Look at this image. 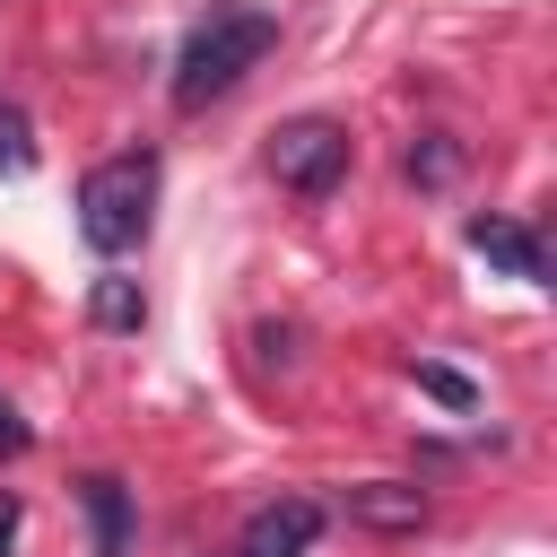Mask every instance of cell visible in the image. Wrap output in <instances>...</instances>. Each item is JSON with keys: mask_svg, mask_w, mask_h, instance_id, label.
<instances>
[{"mask_svg": "<svg viewBox=\"0 0 557 557\" xmlns=\"http://www.w3.org/2000/svg\"><path fill=\"white\" fill-rule=\"evenodd\" d=\"M270 44H278V17H270V9L218 0V9L183 35V52H174V104H183V113H209L226 87H244V70H261Z\"/></svg>", "mask_w": 557, "mask_h": 557, "instance_id": "6da1fadb", "label": "cell"}, {"mask_svg": "<svg viewBox=\"0 0 557 557\" xmlns=\"http://www.w3.org/2000/svg\"><path fill=\"white\" fill-rule=\"evenodd\" d=\"M148 226H157V148H122L78 174V244L87 252L122 261L148 244Z\"/></svg>", "mask_w": 557, "mask_h": 557, "instance_id": "7a4b0ae2", "label": "cell"}, {"mask_svg": "<svg viewBox=\"0 0 557 557\" xmlns=\"http://www.w3.org/2000/svg\"><path fill=\"white\" fill-rule=\"evenodd\" d=\"M270 174H278L287 191L322 200V191L348 174V122H331V113H296V122H278V131H270Z\"/></svg>", "mask_w": 557, "mask_h": 557, "instance_id": "3957f363", "label": "cell"}, {"mask_svg": "<svg viewBox=\"0 0 557 557\" xmlns=\"http://www.w3.org/2000/svg\"><path fill=\"white\" fill-rule=\"evenodd\" d=\"M339 513H348L357 531L400 540V531H418V522H426V487H418V479H357V487L339 496Z\"/></svg>", "mask_w": 557, "mask_h": 557, "instance_id": "277c9868", "label": "cell"}, {"mask_svg": "<svg viewBox=\"0 0 557 557\" xmlns=\"http://www.w3.org/2000/svg\"><path fill=\"white\" fill-rule=\"evenodd\" d=\"M313 540H322V505L313 496H278V505H261L244 522V557H305Z\"/></svg>", "mask_w": 557, "mask_h": 557, "instance_id": "5b68a950", "label": "cell"}, {"mask_svg": "<svg viewBox=\"0 0 557 557\" xmlns=\"http://www.w3.org/2000/svg\"><path fill=\"white\" fill-rule=\"evenodd\" d=\"M470 252H487L505 278H548V252H540V235L522 226V218H470Z\"/></svg>", "mask_w": 557, "mask_h": 557, "instance_id": "8992f818", "label": "cell"}, {"mask_svg": "<svg viewBox=\"0 0 557 557\" xmlns=\"http://www.w3.org/2000/svg\"><path fill=\"white\" fill-rule=\"evenodd\" d=\"M78 505H87V531H96V557H131V487L87 470L78 479Z\"/></svg>", "mask_w": 557, "mask_h": 557, "instance_id": "52a82bcc", "label": "cell"}, {"mask_svg": "<svg viewBox=\"0 0 557 557\" xmlns=\"http://www.w3.org/2000/svg\"><path fill=\"white\" fill-rule=\"evenodd\" d=\"M87 313H96L104 331H139V322H148V296H139V278H96Z\"/></svg>", "mask_w": 557, "mask_h": 557, "instance_id": "ba28073f", "label": "cell"}, {"mask_svg": "<svg viewBox=\"0 0 557 557\" xmlns=\"http://www.w3.org/2000/svg\"><path fill=\"white\" fill-rule=\"evenodd\" d=\"M461 174V139H444V131H426V139H409V183H426V191H444Z\"/></svg>", "mask_w": 557, "mask_h": 557, "instance_id": "9c48e42d", "label": "cell"}, {"mask_svg": "<svg viewBox=\"0 0 557 557\" xmlns=\"http://www.w3.org/2000/svg\"><path fill=\"white\" fill-rule=\"evenodd\" d=\"M418 392H426V400H444V409H479V383H470V374H453V366H418Z\"/></svg>", "mask_w": 557, "mask_h": 557, "instance_id": "30bf717a", "label": "cell"}, {"mask_svg": "<svg viewBox=\"0 0 557 557\" xmlns=\"http://www.w3.org/2000/svg\"><path fill=\"white\" fill-rule=\"evenodd\" d=\"M26 165H35V131L17 104H0V174H26Z\"/></svg>", "mask_w": 557, "mask_h": 557, "instance_id": "8fae6325", "label": "cell"}, {"mask_svg": "<svg viewBox=\"0 0 557 557\" xmlns=\"http://www.w3.org/2000/svg\"><path fill=\"white\" fill-rule=\"evenodd\" d=\"M26 444H35V426H26V418H17V409H9V400H0V461H17V453H26Z\"/></svg>", "mask_w": 557, "mask_h": 557, "instance_id": "7c38bea8", "label": "cell"}, {"mask_svg": "<svg viewBox=\"0 0 557 557\" xmlns=\"http://www.w3.org/2000/svg\"><path fill=\"white\" fill-rule=\"evenodd\" d=\"M17 522H26V505H17V496H9V487H0V557H9V548H17Z\"/></svg>", "mask_w": 557, "mask_h": 557, "instance_id": "4fadbf2b", "label": "cell"}]
</instances>
